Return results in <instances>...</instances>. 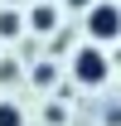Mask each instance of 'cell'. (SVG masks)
I'll use <instances>...</instances> for the list:
<instances>
[{
  "label": "cell",
  "instance_id": "obj_1",
  "mask_svg": "<svg viewBox=\"0 0 121 126\" xmlns=\"http://www.w3.org/2000/svg\"><path fill=\"white\" fill-rule=\"evenodd\" d=\"M73 82H82V87H102L106 78H111V53H106L102 44H82L73 53Z\"/></svg>",
  "mask_w": 121,
  "mask_h": 126
},
{
  "label": "cell",
  "instance_id": "obj_2",
  "mask_svg": "<svg viewBox=\"0 0 121 126\" xmlns=\"http://www.w3.org/2000/svg\"><path fill=\"white\" fill-rule=\"evenodd\" d=\"M82 29H87V44H116L121 39V5L116 0H97L82 15Z\"/></svg>",
  "mask_w": 121,
  "mask_h": 126
},
{
  "label": "cell",
  "instance_id": "obj_3",
  "mask_svg": "<svg viewBox=\"0 0 121 126\" xmlns=\"http://www.w3.org/2000/svg\"><path fill=\"white\" fill-rule=\"evenodd\" d=\"M24 24H29L34 34H53V29H58V10H53L48 0H34L29 15H24Z\"/></svg>",
  "mask_w": 121,
  "mask_h": 126
},
{
  "label": "cell",
  "instance_id": "obj_4",
  "mask_svg": "<svg viewBox=\"0 0 121 126\" xmlns=\"http://www.w3.org/2000/svg\"><path fill=\"white\" fill-rule=\"evenodd\" d=\"M19 29H24V19H19L15 10H0V39H15Z\"/></svg>",
  "mask_w": 121,
  "mask_h": 126
},
{
  "label": "cell",
  "instance_id": "obj_5",
  "mask_svg": "<svg viewBox=\"0 0 121 126\" xmlns=\"http://www.w3.org/2000/svg\"><path fill=\"white\" fill-rule=\"evenodd\" d=\"M0 126H24V111H19V102H0Z\"/></svg>",
  "mask_w": 121,
  "mask_h": 126
},
{
  "label": "cell",
  "instance_id": "obj_6",
  "mask_svg": "<svg viewBox=\"0 0 121 126\" xmlns=\"http://www.w3.org/2000/svg\"><path fill=\"white\" fill-rule=\"evenodd\" d=\"M63 5H68V10H77V15H87V10L97 5V0H63Z\"/></svg>",
  "mask_w": 121,
  "mask_h": 126
},
{
  "label": "cell",
  "instance_id": "obj_7",
  "mask_svg": "<svg viewBox=\"0 0 121 126\" xmlns=\"http://www.w3.org/2000/svg\"><path fill=\"white\" fill-rule=\"evenodd\" d=\"M106 126H121V107H111V111H106Z\"/></svg>",
  "mask_w": 121,
  "mask_h": 126
}]
</instances>
